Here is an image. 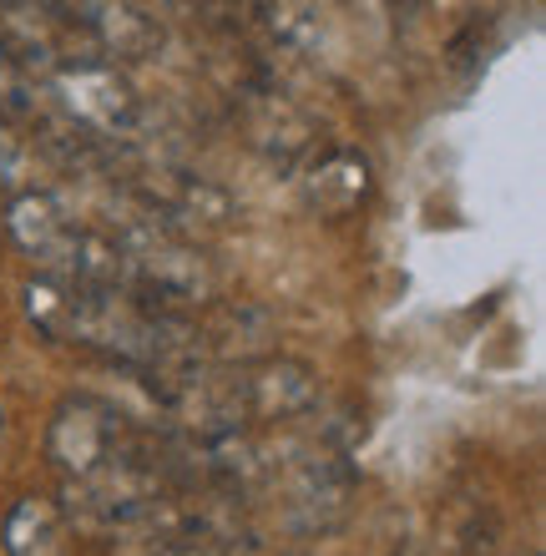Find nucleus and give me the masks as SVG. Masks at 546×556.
<instances>
[]
</instances>
